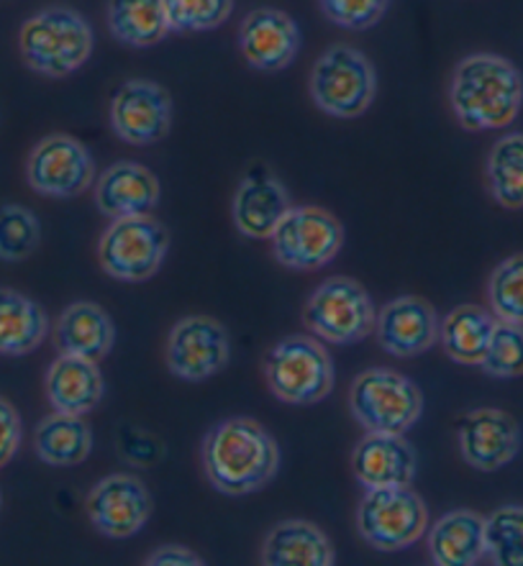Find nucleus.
<instances>
[{
  "label": "nucleus",
  "instance_id": "nucleus-1",
  "mask_svg": "<svg viewBox=\"0 0 523 566\" xmlns=\"http://www.w3.org/2000/svg\"><path fill=\"white\" fill-rule=\"evenodd\" d=\"M208 482L221 495L244 497L260 492L278 476L280 447L254 418H227L206 433L200 449Z\"/></svg>",
  "mask_w": 523,
  "mask_h": 566
},
{
  "label": "nucleus",
  "instance_id": "nucleus-2",
  "mask_svg": "<svg viewBox=\"0 0 523 566\" xmlns=\"http://www.w3.org/2000/svg\"><path fill=\"white\" fill-rule=\"evenodd\" d=\"M449 105L467 132L509 128L523 108V75L501 54H470L457 62Z\"/></svg>",
  "mask_w": 523,
  "mask_h": 566
},
{
  "label": "nucleus",
  "instance_id": "nucleus-3",
  "mask_svg": "<svg viewBox=\"0 0 523 566\" xmlns=\"http://www.w3.org/2000/svg\"><path fill=\"white\" fill-rule=\"evenodd\" d=\"M95 36L91 21L70 6H50L23 21L19 50L36 75L62 80L93 56Z\"/></svg>",
  "mask_w": 523,
  "mask_h": 566
},
{
  "label": "nucleus",
  "instance_id": "nucleus-4",
  "mask_svg": "<svg viewBox=\"0 0 523 566\" xmlns=\"http://www.w3.org/2000/svg\"><path fill=\"white\" fill-rule=\"evenodd\" d=\"M264 379L280 402L308 408L334 390L336 369L324 342L308 334L287 336L264 357Z\"/></svg>",
  "mask_w": 523,
  "mask_h": 566
},
{
  "label": "nucleus",
  "instance_id": "nucleus-5",
  "mask_svg": "<svg viewBox=\"0 0 523 566\" xmlns=\"http://www.w3.org/2000/svg\"><path fill=\"white\" fill-rule=\"evenodd\" d=\"M311 98L332 118L365 116L377 95V72L365 52L334 44L318 56L308 77Z\"/></svg>",
  "mask_w": 523,
  "mask_h": 566
},
{
  "label": "nucleus",
  "instance_id": "nucleus-6",
  "mask_svg": "<svg viewBox=\"0 0 523 566\" xmlns=\"http://www.w3.org/2000/svg\"><path fill=\"white\" fill-rule=\"evenodd\" d=\"M349 412L367 433H408L423 412L421 387L396 369H365L349 387Z\"/></svg>",
  "mask_w": 523,
  "mask_h": 566
},
{
  "label": "nucleus",
  "instance_id": "nucleus-7",
  "mask_svg": "<svg viewBox=\"0 0 523 566\" xmlns=\"http://www.w3.org/2000/svg\"><path fill=\"white\" fill-rule=\"evenodd\" d=\"M429 531V507L423 497L404 488L367 490L357 505V533L369 548L383 554L406 552Z\"/></svg>",
  "mask_w": 523,
  "mask_h": 566
},
{
  "label": "nucleus",
  "instance_id": "nucleus-8",
  "mask_svg": "<svg viewBox=\"0 0 523 566\" xmlns=\"http://www.w3.org/2000/svg\"><path fill=\"white\" fill-rule=\"evenodd\" d=\"M377 308L357 280L328 277L313 290L303 323L324 344L352 346L375 334Z\"/></svg>",
  "mask_w": 523,
  "mask_h": 566
},
{
  "label": "nucleus",
  "instance_id": "nucleus-9",
  "mask_svg": "<svg viewBox=\"0 0 523 566\" xmlns=\"http://www.w3.org/2000/svg\"><path fill=\"white\" fill-rule=\"evenodd\" d=\"M170 252V231L155 216L116 218L98 241L101 270L118 282L139 285L159 272Z\"/></svg>",
  "mask_w": 523,
  "mask_h": 566
},
{
  "label": "nucleus",
  "instance_id": "nucleus-10",
  "mask_svg": "<svg viewBox=\"0 0 523 566\" xmlns=\"http://www.w3.org/2000/svg\"><path fill=\"white\" fill-rule=\"evenodd\" d=\"M339 218L318 206H291L272 231L270 244L278 264L293 272H316L334 262L344 249Z\"/></svg>",
  "mask_w": 523,
  "mask_h": 566
},
{
  "label": "nucleus",
  "instance_id": "nucleus-11",
  "mask_svg": "<svg viewBox=\"0 0 523 566\" xmlns=\"http://www.w3.org/2000/svg\"><path fill=\"white\" fill-rule=\"evenodd\" d=\"M229 331L211 315H185L167 336V369L185 382H206V379L221 375L229 367Z\"/></svg>",
  "mask_w": 523,
  "mask_h": 566
},
{
  "label": "nucleus",
  "instance_id": "nucleus-12",
  "mask_svg": "<svg viewBox=\"0 0 523 566\" xmlns=\"http://www.w3.org/2000/svg\"><path fill=\"white\" fill-rule=\"evenodd\" d=\"M31 190L44 198H77L95 182V161L83 142L67 134L44 136L27 159Z\"/></svg>",
  "mask_w": 523,
  "mask_h": 566
},
{
  "label": "nucleus",
  "instance_id": "nucleus-13",
  "mask_svg": "<svg viewBox=\"0 0 523 566\" xmlns=\"http://www.w3.org/2000/svg\"><path fill=\"white\" fill-rule=\"evenodd\" d=\"M111 128L132 147L167 139L172 128V98L167 87L144 77L126 80L111 101Z\"/></svg>",
  "mask_w": 523,
  "mask_h": 566
},
{
  "label": "nucleus",
  "instance_id": "nucleus-14",
  "mask_svg": "<svg viewBox=\"0 0 523 566\" xmlns=\"http://www.w3.org/2000/svg\"><path fill=\"white\" fill-rule=\"evenodd\" d=\"M85 511L93 528L106 538H132L149 523L155 503L139 476L108 474L87 492Z\"/></svg>",
  "mask_w": 523,
  "mask_h": 566
},
{
  "label": "nucleus",
  "instance_id": "nucleus-15",
  "mask_svg": "<svg viewBox=\"0 0 523 566\" xmlns=\"http://www.w3.org/2000/svg\"><path fill=\"white\" fill-rule=\"evenodd\" d=\"M439 313L423 297L400 295L377 311L375 336L380 349L390 357H421L439 344Z\"/></svg>",
  "mask_w": 523,
  "mask_h": 566
},
{
  "label": "nucleus",
  "instance_id": "nucleus-16",
  "mask_svg": "<svg viewBox=\"0 0 523 566\" xmlns=\"http://www.w3.org/2000/svg\"><path fill=\"white\" fill-rule=\"evenodd\" d=\"M457 441L462 459L472 469L498 472L519 457L521 428L505 410L478 408L460 418Z\"/></svg>",
  "mask_w": 523,
  "mask_h": 566
},
{
  "label": "nucleus",
  "instance_id": "nucleus-17",
  "mask_svg": "<svg viewBox=\"0 0 523 566\" xmlns=\"http://www.w3.org/2000/svg\"><path fill=\"white\" fill-rule=\"evenodd\" d=\"M239 50L252 70L280 72L291 67L301 52V29L280 8H257L241 21Z\"/></svg>",
  "mask_w": 523,
  "mask_h": 566
},
{
  "label": "nucleus",
  "instance_id": "nucleus-18",
  "mask_svg": "<svg viewBox=\"0 0 523 566\" xmlns=\"http://www.w3.org/2000/svg\"><path fill=\"white\" fill-rule=\"evenodd\" d=\"M291 196L270 167L254 165L241 177L231 200V218L241 237L264 241L291 210Z\"/></svg>",
  "mask_w": 523,
  "mask_h": 566
},
{
  "label": "nucleus",
  "instance_id": "nucleus-19",
  "mask_svg": "<svg viewBox=\"0 0 523 566\" xmlns=\"http://www.w3.org/2000/svg\"><path fill=\"white\" fill-rule=\"evenodd\" d=\"M352 472L365 490L404 488L418 472V454L406 433H367L352 451Z\"/></svg>",
  "mask_w": 523,
  "mask_h": 566
},
{
  "label": "nucleus",
  "instance_id": "nucleus-20",
  "mask_svg": "<svg viewBox=\"0 0 523 566\" xmlns=\"http://www.w3.org/2000/svg\"><path fill=\"white\" fill-rule=\"evenodd\" d=\"M163 200L157 175L139 161H116L95 182V206L111 221L116 218L149 216Z\"/></svg>",
  "mask_w": 523,
  "mask_h": 566
},
{
  "label": "nucleus",
  "instance_id": "nucleus-21",
  "mask_svg": "<svg viewBox=\"0 0 523 566\" xmlns=\"http://www.w3.org/2000/svg\"><path fill=\"white\" fill-rule=\"evenodd\" d=\"M44 392L52 410L87 416L101 406L103 395H106V379H103L98 361L60 354L46 369Z\"/></svg>",
  "mask_w": 523,
  "mask_h": 566
},
{
  "label": "nucleus",
  "instance_id": "nucleus-22",
  "mask_svg": "<svg viewBox=\"0 0 523 566\" xmlns=\"http://www.w3.org/2000/svg\"><path fill=\"white\" fill-rule=\"evenodd\" d=\"M52 342L60 354L103 361L116 344L114 318L98 303L77 301L62 311Z\"/></svg>",
  "mask_w": 523,
  "mask_h": 566
},
{
  "label": "nucleus",
  "instance_id": "nucleus-23",
  "mask_svg": "<svg viewBox=\"0 0 523 566\" xmlns=\"http://www.w3.org/2000/svg\"><path fill=\"white\" fill-rule=\"evenodd\" d=\"M268 566H334L336 548L316 523L291 517L270 528L262 544Z\"/></svg>",
  "mask_w": 523,
  "mask_h": 566
},
{
  "label": "nucleus",
  "instance_id": "nucleus-24",
  "mask_svg": "<svg viewBox=\"0 0 523 566\" xmlns=\"http://www.w3.org/2000/svg\"><path fill=\"white\" fill-rule=\"evenodd\" d=\"M429 556L437 566H472L485 559V517L474 511L441 515L426 533Z\"/></svg>",
  "mask_w": 523,
  "mask_h": 566
},
{
  "label": "nucleus",
  "instance_id": "nucleus-25",
  "mask_svg": "<svg viewBox=\"0 0 523 566\" xmlns=\"http://www.w3.org/2000/svg\"><path fill=\"white\" fill-rule=\"evenodd\" d=\"M50 336V315L19 290L0 287V354L27 357Z\"/></svg>",
  "mask_w": 523,
  "mask_h": 566
},
{
  "label": "nucleus",
  "instance_id": "nucleus-26",
  "mask_svg": "<svg viewBox=\"0 0 523 566\" xmlns=\"http://www.w3.org/2000/svg\"><path fill=\"white\" fill-rule=\"evenodd\" d=\"M106 23L111 36L132 50H147L172 34L165 0H108Z\"/></svg>",
  "mask_w": 523,
  "mask_h": 566
},
{
  "label": "nucleus",
  "instance_id": "nucleus-27",
  "mask_svg": "<svg viewBox=\"0 0 523 566\" xmlns=\"http://www.w3.org/2000/svg\"><path fill=\"white\" fill-rule=\"evenodd\" d=\"M36 457L50 467H77L93 451V431L83 416L57 412L39 420L34 431Z\"/></svg>",
  "mask_w": 523,
  "mask_h": 566
},
{
  "label": "nucleus",
  "instance_id": "nucleus-28",
  "mask_svg": "<svg viewBox=\"0 0 523 566\" xmlns=\"http://www.w3.org/2000/svg\"><path fill=\"white\" fill-rule=\"evenodd\" d=\"M495 323L493 311L480 308V305H457L441 321L439 342L444 346V354L462 367H480Z\"/></svg>",
  "mask_w": 523,
  "mask_h": 566
},
{
  "label": "nucleus",
  "instance_id": "nucleus-29",
  "mask_svg": "<svg viewBox=\"0 0 523 566\" xmlns=\"http://www.w3.org/2000/svg\"><path fill=\"white\" fill-rule=\"evenodd\" d=\"M485 182L498 206L523 208V134L501 136L485 161Z\"/></svg>",
  "mask_w": 523,
  "mask_h": 566
},
{
  "label": "nucleus",
  "instance_id": "nucleus-30",
  "mask_svg": "<svg viewBox=\"0 0 523 566\" xmlns=\"http://www.w3.org/2000/svg\"><path fill=\"white\" fill-rule=\"evenodd\" d=\"M485 556L495 566H523V505H503L485 517Z\"/></svg>",
  "mask_w": 523,
  "mask_h": 566
},
{
  "label": "nucleus",
  "instance_id": "nucleus-31",
  "mask_svg": "<svg viewBox=\"0 0 523 566\" xmlns=\"http://www.w3.org/2000/svg\"><path fill=\"white\" fill-rule=\"evenodd\" d=\"M42 244V223L27 206H0V262H23Z\"/></svg>",
  "mask_w": 523,
  "mask_h": 566
},
{
  "label": "nucleus",
  "instance_id": "nucleus-32",
  "mask_svg": "<svg viewBox=\"0 0 523 566\" xmlns=\"http://www.w3.org/2000/svg\"><path fill=\"white\" fill-rule=\"evenodd\" d=\"M490 311L498 321L523 326V254L503 259L488 282Z\"/></svg>",
  "mask_w": 523,
  "mask_h": 566
},
{
  "label": "nucleus",
  "instance_id": "nucleus-33",
  "mask_svg": "<svg viewBox=\"0 0 523 566\" xmlns=\"http://www.w3.org/2000/svg\"><path fill=\"white\" fill-rule=\"evenodd\" d=\"M172 34H203L231 19L233 0H165Z\"/></svg>",
  "mask_w": 523,
  "mask_h": 566
},
{
  "label": "nucleus",
  "instance_id": "nucleus-34",
  "mask_svg": "<svg viewBox=\"0 0 523 566\" xmlns=\"http://www.w3.org/2000/svg\"><path fill=\"white\" fill-rule=\"evenodd\" d=\"M482 371L498 379H513L523 375V326L498 321L490 336Z\"/></svg>",
  "mask_w": 523,
  "mask_h": 566
},
{
  "label": "nucleus",
  "instance_id": "nucleus-35",
  "mask_svg": "<svg viewBox=\"0 0 523 566\" xmlns=\"http://www.w3.org/2000/svg\"><path fill=\"white\" fill-rule=\"evenodd\" d=\"M318 8L336 27L365 31L388 13L390 0H318Z\"/></svg>",
  "mask_w": 523,
  "mask_h": 566
},
{
  "label": "nucleus",
  "instance_id": "nucleus-36",
  "mask_svg": "<svg viewBox=\"0 0 523 566\" xmlns=\"http://www.w3.org/2000/svg\"><path fill=\"white\" fill-rule=\"evenodd\" d=\"M23 439V426L21 416L11 402L0 398V469L11 464V459L19 454Z\"/></svg>",
  "mask_w": 523,
  "mask_h": 566
},
{
  "label": "nucleus",
  "instance_id": "nucleus-37",
  "mask_svg": "<svg viewBox=\"0 0 523 566\" xmlns=\"http://www.w3.org/2000/svg\"><path fill=\"white\" fill-rule=\"evenodd\" d=\"M144 564L147 566H203L206 562L200 559V554H196L188 546L167 544V546L155 548V552L144 559Z\"/></svg>",
  "mask_w": 523,
  "mask_h": 566
},
{
  "label": "nucleus",
  "instance_id": "nucleus-38",
  "mask_svg": "<svg viewBox=\"0 0 523 566\" xmlns=\"http://www.w3.org/2000/svg\"><path fill=\"white\" fill-rule=\"evenodd\" d=\"M0 507H3V495H0Z\"/></svg>",
  "mask_w": 523,
  "mask_h": 566
}]
</instances>
